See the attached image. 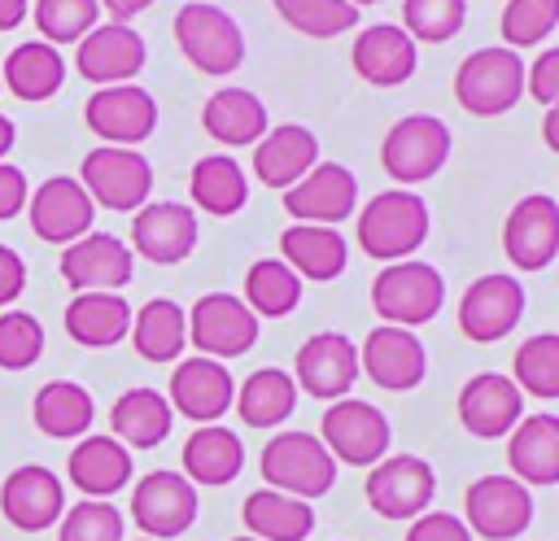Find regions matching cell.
Listing matches in <instances>:
<instances>
[{
  "instance_id": "6da1fadb",
  "label": "cell",
  "mask_w": 559,
  "mask_h": 541,
  "mask_svg": "<svg viewBox=\"0 0 559 541\" xmlns=\"http://www.w3.org/2000/svg\"><path fill=\"white\" fill-rule=\"evenodd\" d=\"M258 467H262L266 489L301 497V502H314V497L332 493V484H336V458L328 454V445L314 432H301V428L275 432L262 445Z\"/></svg>"
},
{
  "instance_id": "7a4b0ae2",
  "label": "cell",
  "mask_w": 559,
  "mask_h": 541,
  "mask_svg": "<svg viewBox=\"0 0 559 541\" xmlns=\"http://www.w3.org/2000/svg\"><path fill=\"white\" fill-rule=\"evenodd\" d=\"M428 240V205L406 188L376 192L358 214V244L376 262H406Z\"/></svg>"
},
{
  "instance_id": "3957f363",
  "label": "cell",
  "mask_w": 559,
  "mask_h": 541,
  "mask_svg": "<svg viewBox=\"0 0 559 541\" xmlns=\"http://www.w3.org/2000/svg\"><path fill=\"white\" fill-rule=\"evenodd\" d=\"M524 74H528V65L520 61L515 48H507V44L476 48L454 70V100L476 118H498L524 96Z\"/></svg>"
},
{
  "instance_id": "277c9868",
  "label": "cell",
  "mask_w": 559,
  "mask_h": 541,
  "mask_svg": "<svg viewBox=\"0 0 559 541\" xmlns=\"http://www.w3.org/2000/svg\"><path fill=\"white\" fill-rule=\"evenodd\" d=\"M445 301V279L432 262H389L371 279V310L393 327H419L432 323Z\"/></svg>"
},
{
  "instance_id": "5b68a950",
  "label": "cell",
  "mask_w": 559,
  "mask_h": 541,
  "mask_svg": "<svg viewBox=\"0 0 559 541\" xmlns=\"http://www.w3.org/2000/svg\"><path fill=\"white\" fill-rule=\"evenodd\" d=\"M175 44L201 74H231L245 65V35L236 17L210 0H192L175 13Z\"/></svg>"
},
{
  "instance_id": "8992f818",
  "label": "cell",
  "mask_w": 559,
  "mask_h": 541,
  "mask_svg": "<svg viewBox=\"0 0 559 541\" xmlns=\"http://www.w3.org/2000/svg\"><path fill=\"white\" fill-rule=\"evenodd\" d=\"M79 183L87 188V196L105 209L118 214H135L140 205H148L153 192V166L140 148H118V144H100L83 157L79 166Z\"/></svg>"
},
{
  "instance_id": "52a82bcc",
  "label": "cell",
  "mask_w": 559,
  "mask_h": 541,
  "mask_svg": "<svg viewBox=\"0 0 559 541\" xmlns=\"http://www.w3.org/2000/svg\"><path fill=\"white\" fill-rule=\"evenodd\" d=\"M319 441L328 445V454L336 462H349V467H376L380 458H389V441H393V428L384 419V410H376L371 401H358V397H341L323 410L319 419Z\"/></svg>"
},
{
  "instance_id": "ba28073f",
  "label": "cell",
  "mask_w": 559,
  "mask_h": 541,
  "mask_svg": "<svg viewBox=\"0 0 559 541\" xmlns=\"http://www.w3.org/2000/svg\"><path fill=\"white\" fill-rule=\"evenodd\" d=\"M188 340L201 358L231 362L253 349L258 340V314L245 305V297L231 292H205L188 310Z\"/></svg>"
},
{
  "instance_id": "9c48e42d",
  "label": "cell",
  "mask_w": 559,
  "mask_h": 541,
  "mask_svg": "<svg viewBox=\"0 0 559 541\" xmlns=\"http://www.w3.org/2000/svg\"><path fill=\"white\" fill-rule=\"evenodd\" d=\"M197 484L183 471H148L131 489V524L148 541H170L197 524Z\"/></svg>"
},
{
  "instance_id": "30bf717a",
  "label": "cell",
  "mask_w": 559,
  "mask_h": 541,
  "mask_svg": "<svg viewBox=\"0 0 559 541\" xmlns=\"http://www.w3.org/2000/svg\"><path fill=\"white\" fill-rule=\"evenodd\" d=\"M450 157V127L432 113H406L389 127L380 144V166L397 183H424L432 179Z\"/></svg>"
},
{
  "instance_id": "8fae6325",
  "label": "cell",
  "mask_w": 559,
  "mask_h": 541,
  "mask_svg": "<svg viewBox=\"0 0 559 541\" xmlns=\"http://www.w3.org/2000/svg\"><path fill=\"white\" fill-rule=\"evenodd\" d=\"M362 493L380 519H419L437 493V471L419 454H389L367 471Z\"/></svg>"
},
{
  "instance_id": "7c38bea8",
  "label": "cell",
  "mask_w": 559,
  "mask_h": 541,
  "mask_svg": "<svg viewBox=\"0 0 559 541\" xmlns=\"http://www.w3.org/2000/svg\"><path fill=\"white\" fill-rule=\"evenodd\" d=\"M467 528L485 541H515L533 524V493L515 476H480L463 493Z\"/></svg>"
},
{
  "instance_id": "4fadbf2b",
  "label": "cell",
  "mask_w": 559,
  "mask_h": 541,
  "mask_svg": "<svg viewBox=\"0 0 559 541\" xmlns=\"http://www.w3.org/2000/svg\"><path fill=\"white\" fill-rule=\"evenodd\" d=\"M83 122L92 135L118 148H135L157 131V100L140 83H114L96 87L83 105Z\"/></svg>"
},
{
  "instance_id": "5bb4252c",
  "label": "cell",
  "mask_w": 559,
  "mask_h": 541,
  "mask_svg": "<svg viewBox=\"0 0 559 541\" xmlns=\"http://www.w3.org/2000/svg\"><path fill=\"white\" fill-rule=\"evenodd\" d=\"M524 318V284L515 275H480L459 301V332L472 345H493Z\"/></svg>"
},
{
  "instance_id": "9a60e30c",
  "label": "cell",
  "mask_w": 559,
  "mask_h": 541,
  "mask_svg": "<svg viewBox=\"0 0 559 541\" xmlns=\"http://www.w3.org/2000/svg\"><path fill=\"white\" fill-rule=\"evenodd\" d=\"M358 371H367L371 384L389 388V393H411L424 384L428 375V353L424 340L411 327H393L380 323L367 332V340L358 345Z\"/></svg>"
},
{
  "instance_id": "2e32d148",
  "label": "cell",
  "mask_w": 559,
  "mask_h": 541,
  "mask_svg": "<svg viewBox=\"0 0 559 541\" xmlns=\"http://www.w3.org/2000/svg\"><path fill=\"white\" fill-rule=\"evenodd\" d=\"M135 253L109 231H87L61 249V279L74 292H122L131 284Z\"/></svg>"
},
{
  "instance_id": "e0dca14e",
  "label": "cell",
  "mask_w": 559,
  "mask_h": 541,
  "mask_svg": "<svg viewBox=\"0 0 559 541\" xmlns=\"http://www.w3.org/2000/svg\"><path fill=\"white\" fill-rule=\"evenodd\" d=\"M293 380H297V388H306L310 397H319L328 406L349 397V388L358 380V345L345 332H314L297 349Z\"/></svg>"
},
{
  "instance_id": "ac0fdd59",
  "label": "cell",
  "mask_w": 559,
  "mask_h": 541,
  "mask_svg": "<svg viewBox=\"0 0 559 541\" xmlns=\"http://www.w3.org/2000/svg\"><path fill=\"white\" fill-rule=\"evenodd\" d=\"M26 214H31V231L48 244H74L79 236L92 231V218H96V201L87 196V188L70 175H52L44 179L31 201H26Z\"/></svg>"
},
{
  "instance_id": "d6986e66",
  "label": "cell",
  "mask_w": 559,
  "mask_h": 541,
  "mask_svg": "<svg viewBox=\"0 0 559 541\" xmlns=\"http://www.w3.org/2000/svg\"><path fill=\"white\" fill-rule=\"evenodd\" d=\"M502 249L515 270H542L559 253V205L546 192H528L502 223Z\"/></svg>"
},
{
  "instance_id": "ffe728a7",
  "label": "cell",
  "mask_w": 559,
  "mask_h": 541,
  "mask_svg": "<svg viewBox=\"0 0 559 541\" xmlns=\"http://www.w3.org/2000/svg\"><path fill=\"white\" fill-rule=\"evenodd\" d=\"M170 410L192 419V423H218L231 406H236V380L227 371V362L214 358H183L170 375Z\"/></svg>"
},
{
  "instance_id": "44dd1931",
  "label": "cell",
  "mask_w": 559,
  "mask_h": 541,
  "mask_svg": "<svg viewBox=\"0 0 559 541\" xmlns=\"http://www.w3.org/2000/svg\"><path fill=\"white\" fill-rule=\"evenodd\" d=\"M284 209L293 214V223L336 227L341 218H349L358 209V179L341 161H319L306 179H297L284 192Z\"/></svg>"
},
{
  "instance_id": "7402d4cb",
  "label": "cell",
  "mask_w": 559,
  "mask_h": 541,
  "mask_svg": "<svg viewBox=\"0 0 559 541\" xmlns=\"http://www.w3.org/2000/svg\"><path fill=\"white\" fill-rule=\"evenodd\" d=\"M197 249V214L183 201H148L131 218V253L153 266H175Z\"/></svg>"
},
{
  "instance_id": "603a6c76",
  "label": "cell",
  "mask_w": 559,
  "mask_h": 541,
  "mask_svg": "<svg viewBox=\"0 0 559 541\" xmlns=\"http://www.w3.org/2000/svg\"><path fill=\"white\" fill-rule=\"evenodd\" d=\"M148 61L144 35L131 31L127 22H105L96 31H87L79 39L74 65L83 79H92L96 87H114V83H131Z\"/></svg>"
},
{
  "instance_id": "cb8c5ba5",
  "label": "cell",
  "mask_w": 559,
  "mask_h": 541,
  "mask_svg": "<svg viewBox=\"0 0 559 541\" xmlns=\"http://www.w3.org/2000/svg\"><path fill=\"white\" fill-rule=\"evenodd\" d=\"M524 419V393L515 388L511 375L502 371H480L459 388V423L480 436V441H498L507 436L515 423Z\"/></svg>"
},
{
  "instance_id": "d4e9b609",
  "label": "cell",
  "mask_w": 559,
  "mask_h": 541,
  "mask_svg": "<svg viewBox=\"0 0 559 541\" xmlns=\"http://www.w3.org/2000/svg\"><path fill=\"white\" fill-rule=\"evenodd\" d=\"M0 510H4V519L17 532H44V528L61 524V515H66V489H61V480L48 467L26 462V467H17V471L4 476V484H0Z\"/></svg>"
},
{
  "instance_id": "484cf974",
  "label": "cell",
  "mask_w": 559,
  "mask_h": 541,
  "mask_svg": "<svg viewBox=\"0 0 559 541\" xmlns=\"http://www.w3.org/2000/svg\"><path fill=\"white\" fill-rule=\"evenodd\" d=\"M319 166V135L301 122H284L275 131H266L253 144V175L262 188L288 192L297 179H306Z\"/></svg>"
},
{
  "instance_id": "4316f807",
  "label": "cell",
  "mask_w": 559,
  "mask_h": 541,
  "mask_svg": "<svg viewBox=\"0 0 559 541\" xmlns=\"http://www.w3.org/2000/svg\"><path fill=\"white\" fill-rule=\"evenodd\" d=\"M131 471H135L131 449L118 436H105V432L79 436V445L66 458V476H70V484L83 497H109V493L127 489L131 484Z\"/></svg>"
},
{
  "instance_id": "83f0119b",
  "label": "cell",
  "mask_w": 559,
  "mask_h": 541,
  "mask_svg": "<svg viewBox=\"0 0 559 541\" xmlns=\"http://www.w3.org/2000/svg\"><path fill=\"white\" fill-rule=\"evenodd\" d=\"M349 61H354L358 79H367L371 87H397L415 74L419 52H415V39L402 26L376 22V26L358 31V39L349 48Z\"/></svg>"
},
{
  "instance_id": "f1b7e54d",
  "label": "cell",
  "mask_w": 559,
  "mask_h": 541,
  "mask_svg": "<svg viewBox=\"0 0 559 541\" xmlns=\"http://www.w3.org/2000/svg\"><path fill=\"white\" fill-rule=\"evenodd\" d=\"M131 318L135 310L127 305L122 292H74V301L66 305V336L83 349H109L122 336H131Z\"/></svg>"
},
{
  "instance_id": "f546056e",
  "label": "cell",
  "mask_w": 559,
  "mask_h": 541,
  "mask_svg": "<svg viewBox=\"0 0 559 541\" xmlns=\"http://www.w3.org/2000/svg\"><path fill=\"white\" fill-rule=\"evenodd\" d=\"M507 462L520 484H559V414H528L511 428Z\"/></svg>"
},
{
  "instance_id": "4dcf8cb0",
  "label": "cell",
  "mask_w": 559,
  "mask_h": 541,
  "mask_svg": "<svg viewBox=\"0 0 559 541\" xmlns=\"http://www.w3.org/2000/svg\"><path fill=\"white\" fill-rule=\"evenodd\" d=\"M201 127L210 140L231 148L258 144L266 135V105L249 87H218L201 109Z\"/></svg>"
},
{
  "instance_id": "1f68e13d",
  "label": "cell",
  "mask_w": 559,
  "mask_h": 541,
  "mask_svg": "<svg viewBox=\"0 0 559 541\" xmlns=\"http://www.w3.org/2000/svg\"><path fill=\"white\" fill-rule=\"evenodd\" d=\"M280 253L284 262L301 275V279H336L349 262L345 236L336 227H319V223H293L280 236Z\"/></svg>"
},
{
  "instance_id": "d6a6232c",
  "label": "cell",
  "mask_w": 559,
  "mask_h": 541,
  "mask_svg": "<svg viewBox=\"0 0 559 541\" xmlns=\"http://www.w3.org/2000/svg\"><path fill=\"white\" fill-rule=\"evenodd\" d=\"M175 410L157 388H127L109 410V436H118L127 449H153L170 436Z\"/></svg>"
},
{
  "instance_id": "836d02e7",
  "label": "cell",
  "mask_w": 559,
  "mask_h": 541,
  "mask_svg": "<svg viewBox=\"0 0 559 541\" xmlns=\"http://www.w3.org/2000/svg\"><path fill=\"white\" fill-rule=\"evenodd\" d=\"M240 467H245V445L223 423H205L183 441V476L192 484H210V489L231 484Z\"/></svg>"
},
{
  "instance_id": "e575fe53",
  "label": "cell",
  "mask_w": 559,
  "mask_h": 541,
  "mask_svg": "<svg viewBox=\"0 0 559 541\" xmlns=\"http://www.w3.org/2000/svg\"><path fill=\"white\" fill-rule=\"evenodd\" d=\"M240 519L249 528V537L258 541H306L314 532V506L275 489H258L245 497Z\"/></svg>"
},
{
  "instance_id": "d590c367",
  "label": "cell",
  "mask_w": 559,
  "mask_h": 541,
  "mask_svg": "<svg viewBox=\"0 0 559 541\" xmlns=\"http://www.w3.org/2000/svg\"><path fill=\"white\" fill-rule=\"evenodd\" d=\"M0 83L17 96V100H48L52 92H61L66 83V61L52 44L44 39H26L17 44L4 65H0Z\"/></svg>"
},
{
  "instance_id": "8d00e7d4",
  "label": "cell",
  "mask_w": 559,
  "mask_h": 541,
  "mask_svg": "<svg viewBox=\"0 0 559 541\" xmlns=\"http://www.w3.org/2000/svg\"><path fill=\"white\" fill-rule=\"evenodd\" d=\"M131 345L144 362H175L188 345V310L170 297H153L131 318Z\"/></svg>"
},
{
  "instance_id": "74e56055",
  "label": "cell",
  "mask_w": 559,
  "mask_h": 541,
  "mask_svg": "<svg viewBox=\"0 0 559 541\" xmlns=\"http://www.w3.org/2000/svg\"><path fill=\"white\" fill-rule=\"evenodd\" d=\"M31 414H35V428L44 436H52V441H79V436H87L96 406H92V393L83 384H74V380H48L35 393Z\"/></svg>"
},
{
  "instance_id": "f35d334b",
  "label": "cell",
  "mask_w": 559,
  "mask_h": 541,
  "mask_svg": "<svg viewBox=\"0 0 559 541\" xmlns=\"http://www.w3.org/2000/svg\"><path fill=\"white\" fill-rule=\"evenodd\" d=\"M188 192H192L197 209H205L214 218H231L249 201V179L227 153H205V157H197V166L188 175Z\"/></svg>"
},
{
  "instance_id": "ab89813d",
  "label": "cell",
  "mask_w": 559,
  "mask_h": 541,
  "mask_svg": "<svg viewBox=\"0 0 559 541\" xmlns=\"http://www.w3.org/2000/svg\"><path fill=\"white\" fill-rule=\"evenodd\" d=\"M297 406V380L284 366H258L236 388V414L249 428H280Z\"/></svg>"
},
{
  "instance_id": "60d3db41",
  "label": "cell",
  "mask_w": 559,
  "mask_h": 541,
  "mask_svg": "<svg viewBox=\"0 0 559 541\" xmlns=\"http://www.w3.org/2000/svg\"><path fill=\"white\" fill-rule=\"evenodd\" d=\"M301 301V275L284 257H258L245 275V305L258 318H284Z\"/></svg>"
},
{
  "instance_id": "b9f144b4",
  "label": "cell",
  "mask_w": 559,
  "mask_h": 541,
  "mask_svg": "<svg viewBox=\"0 0 559 541\" xmlns=\"http://www.w3.org/2000/svg\"><path fill=\"white\" fill-rule=\"evenodd\" d=\"M511 380L520 393H533L542 401L559 397V336L555 332H537L515 349L511 362Z\"/></svg>"
},
{
  "instance_id": "7bdbcfd3",
  "label": "cell",
  "mask_w": 559,
  "mask_h": 541,
  "mask_svg": "<svg viewBox=\"0 0 559 541\" xmlns=\"http://www.w3.org/2000/svg\"><path fill=\"white\" fill-rule=\"evenodd\" d=\"M271 4L293 31L310 35V39H332V35L358 26V9L349 0H271Z\"/></svg>"
},
{
  "instance_id": "ee69618b",
  "label": "cell",
  "mask_w": 559,
  "mask_h": 541,
  "mask_svg": "<svg viewBox=\"0 0 559 541\" xmlns=\"http://www.w3.org/2000/svg\"><path fill=\"white\" fill-rule=\"evenodd\" d=\"M100 4L96 0H35V26L44 44H79L87 31H96Z\"/></svg>"
},
{
  "instance_id": "f6af8a7d",
  "label": "cell",
  "mask_w": 559,
  "mask_h": 541,
  "mask_svg": "<svg viewBox=\"0 0 559 541\" xmlns=\"http://www.w3.org/2000/svg\"><path fill=\"white\" fill-rule=\"evenodd\" d=\"M467 0H402V31L424 44H445L463 31Z\"/></svg>"
},
{
  "instance_id": "bcb514c9",
  "label": "cell",
  "mask_w": 559,
  "mask_h": 541,
  "mask_svg": "<svg viewBox=\"0 0 559 541\" xmlns=\"http://www.w3.org/2000/svg\"><path fill=\"white\" fill-rule=\"evenodd\" d=\"M57 541H122V510L109 497H83L66 506Z\"/></svg>"
},
{
  "instance_id": "7dc6e473",
  "label": "cell",
  "mask_w": 559,
  "mask_h": 541,
  "mask_svg": "<svg viewBox=\"0 0 559 541\" xmlns=\"http://www.w3.org/2000/svg\"><path fill=\"white\" fill-rule=\"evenodd\" d=\"M44 353V323L26 310H4L0 314V366L4 371H26Z\"/></svg>"
},
{
  "instance_id": "c3c4849f",
  "label": "cell",
  "mask_w": 559,
  "mask_h": 541,
  "mask_svg": "<svg viewBox=\"0 0 559 541\" xmlns=\"http://www.w3.org/2000/svg\"><path fill=\"white\" fill-rule=\"evenodd\" d=\"M559 26V0H507L502 39L507 48H533Z\"/></svg>"
},
{
  "instance_id": "681fc988",
  "label": "cell",
  "mask_w": 559,
  "mask_h": 541,
  "mask_svg": "<svg viewBox=\"0 0 559 541\" xmlns=\"http://www.w3.org/2000/svg\"><path fill=\"white\" fill-rule=\"evenodd\" d=\"M406 541H472V528L450 510H424L419 519H411Z\"/></svg>"
},
{
  "instance_id": "f907efd6",
  "label": "cell",
  "mask_w": 559,
  "mask_h": 541,
  "mask_svg": "<svg viewBox=\"0 0 559 541\" xmlns=\"http://www.w3.org/2000/svg\"><path fill=\"white\" fill-rule=\"evenodd\" d=\"M524 92H528L537 105H559V44H555V48H542V57L528 65Z\"/></svg>"
},
{
  "instance_id": "816d5d0a",
  "label": "cell",
  "mask_w": 559,
  "mask_h": 541,
  "mask_svg": "<svg viewBox=\"0 0 559 541\" xmlns=\"http://www.w3.org/2000/svg\"><path fill=\"white\" fill-rule=\"evenodd\" d=\"M26 201H31L26 170H22V166L0 161V218H13L17 209H26Z\"/></svg>"
},
{
  "instance_id": "f5cc1de1",
  "label": "cell",
  "mask_w": 559,
  "mask_h": 541,
  "mask_svg": "<svg viewBox=\"0 0 559 541\" xmlns=\"http://www.w3.org/2000/svg\"><path fill=\"white\" fill-rule=\"evenodd\" d=\"M22 288H26V262L17 257V249L0 244V310L13 305L22 297Z\"/></svg>"
},
{
  "instance_id": "db71d44e",
  "label": "cell",
  "mask_w": 559,
  "mask_h": 541,
  "mask_svg": "<svg viewBox=\"0 0 559 541\" xmlns=\"http://www.w3.org/2000/svg\"><path fill=\"white\" fill-rule=\"evenodd\" d=\"M100 9H109L114 13V22H127V17H135V13H144L153 0H96Z\"/></svg>"
},
{
  "instance_id": "11a10c76",
  "label": "cell",
  "mask_w": 559,
  "mask_h": 541,
  "mask_svg": "<svg viewBox=\"0 0 559 541\" xmlns=\"http://www.w3.org/2000/svg\"><path fill=\"white\" fill-rule=\"evenodd\" d=\"M26 9H31V0H0V31H13V26H22Z\"/></svg>"
},
{
  "instance_id": "9f6ffc18",
  "label": "cell",
  "mask_w": 559,
  "mask_h": 541,
  "mask_svg": "<svg viewBox=\"0 0 559 541\" xmlns=\"http://www.w3.org/2000/svg\"><path fill=\"white\" fill-rule=\"evenodd\" d=\"M542 140H546L550 153H559V105L546 109V118H542Z\"/></svg>"
},
{
  "instance_id": "6f0895ef",
  "label": "cell",
  "mask_w": 559,
  "mask_h": 541,
  "mask_svg": "<svg viewBox=\"0 0 559 541\" xmlns=\"http://www.w3.org/2000/svg\"><path fill=\"white\" fill-rule=\"evenodd\" d=\"M13 140H17V135H13V122H9L4 113H0V157H4L9 148H13Z\"/></svg>"
},
{
  "instance_id": "680465c9",
  "label": "cell",
  "mask_w": 559,
  "mask_h": 541,
  "mask_svg": "<svg viewBox=\"0 0 559 541\" xmlns=\"http://www.w3.org/2000/svg\"><path fill=\"white\" fill-rule=\"evenodd\" d=\"M349 4H354V9H362V4H380V0H349Z\"/></svg>"
},
{
  "instance_id": "91938a15",
  "label": "cell",
  "mask_w": 559,
  "mask_h": 541,
  "mask_svg": "<svg viewBox=\"0 0 559 541\" xmlns=\"http://www.w3.org/2000/svg\"><path fill=\"white\" fill-rule=\"evenodd\" d=\"M231 541H258V537H249V532H245V537H231Z\"/></svg>"
},
{
  "instance_id": "94428289",
  "label": "cell",
  "mask_w": 559,
  "mask_h": 541,
  "mask_svg": "<svg viewBox=\"0 0 559 541\" xmlns=\"http://www.w3.org/2000/svg\"><path fill=\"white\" fill-rule=\"evenodd\" d=\"M135 541H148V537H135Z\"/></svg>"
}]
</instances>
